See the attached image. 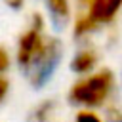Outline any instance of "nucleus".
<instances>
[{
  "label": "nucleus",
  "mask_w": 122,
  "mask_h": 122,
  "mask_svg": "<svg viewBox=\"0 0 122 122\" xmlns=\"http://www.w3.org/2000/svg\"><path fill=\"white\" fill-rule=\"evenodd\" d=\"M105 122H122V109L116 107V105H111L107 107V112H105Z\"/></svg>",
  "instance_id": "10"
},
{
  "label": "nucleus",
  "mask_w": 122,
  "mask_h": 122,
  "mask_svg": "<svg viewBox=\"0 0 122 122\" xmlns=\"http://www.w3.org/2000/svg\"><path fill=\"white\" fill-rule=\"evenodd\" d=\"M112 92H114V74L109 69H101L78 78L69 90V101L80 109L95 111L107 105Z\"/></svg>",
  "instance_id": "1"
},
{
  "label": "nucleus",
  "mask_w": 122,
  "mask_h": 122,
  "mask_svg": "<svg viewBox=\"0 0 122 122\" xmlns=\"http://www.w3.org/2000/svg\"><path fill=\"white\" fill-rule=\"evenodd\" d=\"M10 65H11V57H10V51L4 48V46H0V76L10 69Z\"/></svg>",
  "instance_id": "11"
},
{
  "label": "nucleus",
  "mask_w": 122,
  "mask_h": 122,
  "mask_svg": "<svg viewBox=\"0 0 122 122\" xmlns=\"http://www.w3.org/2000/svg\"><path fill=\"white\" fill-rule=\"evenodd\" d=\"M8 92H10V82H8L4 76H0V105L4 103V99H6Z\"/></svg>",
  "instance_id": "12"
},
{
  "label": "nucleus",
  "mask_w": 122,
  "mask_h": 122,
  "mask_svg": "<svg viewBox=\"0 0 122 122\" xmlns=\"http://www.w3.org/2000/svg\"><path fill=\"white\" fill-rule=\"evenodd\" d=\"M46 10L50 13V19L55 27H65L71 21V2L69 0H44Z\"/></svg>",
  "instance_id": "6"
},
{
  "label": "nucleus",
  "mask_w": 122,
  "mask_h": 122,
  "mask_svg": "<svg viewBox=\"0 0 122 122\" xmlns=\"http://www.w3.org/2000/svg\"><path fill=\"white\" fill-rule=\"evenodd\" d=\"M72 122H105L95 111H86V109H80L74 116Z\"/></svg>",
  "instance_id": "9"
},
{
  "label": "nucleus",
  "mask_w": 122,
  "mask_h": 122,
  "mask_svg": "<svg viewBox=\"0 0 122 122\" xmlns=\"http://www.w3.org/2000/svg\"><path fill=\"white\" fill-rule=\"evenodd\" d=\"M99 29H101V25H97L88 13H84L80 17H76V21L72 25V34H74V38H86V36L97 32Z\"/></svg>",
  "instance_id": "8"
},
{
  "label": "nucleus",
  "mask_w": 122,
  "mask_h": 122,
  "mask_svg": "<svg viewBox=\"0 0 122 122\" xmlns=\"http://www.w3.org/2000/svg\"><path fill=\"white\" fill-rule=\"evenodd\" d=\"M55 112H57V103L53 99H48V101L36 105L29 112L27 122H55Z\"/></svg>",
  "instance_id": "7"
},
{
  "label": "nucleus",
  "mask_w": 122,
  "mask_h": 122,
  "mask_svg": "<svg viewBox=\"0 0 122 122\" xmlns=\"http://www.w3.org/2000/svg\"><path fill=\"white\" fill-rule=\"evenodd\" d=\"M4 4L8 6V8H11V10H21L23 6H25V0H4Z\"/></svg>",
  "instance_id": "13"
},
{
  "label": "nucleus",
  "mask_w": 122,
  "mask_h": 122,
  "mask_svg": "<svg viewBox=\"0 0 122 122\" xmlns=\"http://www.w3.org/2000/svg\"><path fill=\"white\" fill-rule=\"evenodd\" d=\"M61 57H63V44L59 38H53V36H48L42 50L38 51V55L30 61V65L23 71L29 84L34 86V88H42L55 72L57 65L61 63Z\"/></svg>",
  "instance_id": "2"
},
{
  "label": "nucleus",
  "mask_w": 122,
  "mask_h": 122,
  "mask_svg": "<svg viewBox=\"0 0 122 122\" xmlns=\"http://www.w3.org/2000/svg\"><path fill=\"white\" fill-rule=\"evenodd\" d=\"M97 61H99V55L95 50L92 48H82L78 50L72 59H71V71L80 74V76H86V74H92L97 67Z\"/></svg>",
  "instance_id": "5"
},
{
  "label": "nucleus",
  "mask_w": 122,
  "mask_h": 122,
  "mask_svg": "<svg viewBox=\"0 0 122 122\" xmlns=\"http://www.w3.org/2000/svg\"><path fill=\"white\" fill-rule=\"evenodd\" d=\"M78 2H82V4H90V0H78Z\"/></svg>",
  "instance_id": "14"
},
{
  "label": "nucleus",
  "mask_w": 122,
  "mask_h": 122,
  "mask_svg": "<svg viewBox=\"0 0 122 122\" xmlns=\"http://www.w3.org/2000/svg\"><path fill=\"white\" fill-rule=\"evenodd\" d=\"M122 10V0H90L88 4V15L97 25H109L116 19V15Z\"/></svg>",
  "instance_id": "4"
},
{
  "label": "nucleus",
  "mask_w": 122,
  "mask_h": 122,
  "mask_svg": "<svg viewBox=\"0 0 122 122\" xmlns=\"http://www.w3.org/2000/svg\"><path fill=\"white\" fill-rule=\"evenodd\" d=\"M44 17L40 13H32L30 15V25L21 32L19 40H17V51H15V61L19 65L21 71H25L30 61L38 55V51L42 50L44 42H46V34H44Z\"/></svg>",
  "instance_id": "3"
}]
</instances>
